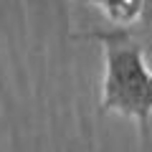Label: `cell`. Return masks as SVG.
Returning a JSON list of instances; mask_svg holds the SVG:
<instances>
[{
  "mask_svg": "<svg viewBox=\"0 0 152 152\" xmlns=\"http://www.w3.org/2000/svg\"><path fill=\"white\" fill-rule=\"evenodd\" d=\"M76 38L99 41L104 46V86L99 112H119L140 122L142 137L150 134L152 114V71L145 64V51L129 36L127 28L117 31H89L76 33Z\"/></svg>",
  "mask_w": 152,
  "mask_h": 152,
  "instance_id": "cell-1",
  "label": "cell"
},
{
  "mask_svg": "<svg viewBox=\"0 0 152 152\" xmlns=\"http://www.w3.org/2000/svg\"><path fill=\"white\" fill-rule=\"evenodd\" d=\"M102 8L107 18L119 28L152 20V0H81Z\"/></svg>",
  "mask_w": 152,
  "mask_h": 152,
  "instance_id": "cell-2",
  "label": "cell"
}]
</instances>
